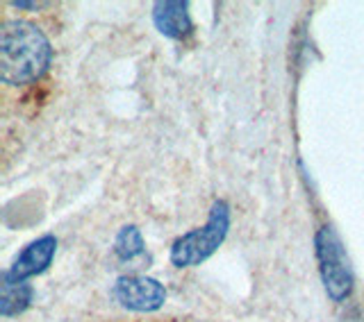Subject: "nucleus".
<instances>
[{"label":"nucleus","instance_id":"f257e3e1","mask_svg":"<svg viewBox=\"0 0 364 322\" xmlns=\"http://www.w3.org/2000/svg\"><path fill=\"white\" fill-rule=\"evenodd\" d=\"M48 37L30 21H7L0 30V79L18 87L39 79L50 66Z\"/></svg>","mask_w":364,"mask_h":322},{"label":"nucleus","instance_id":"f03ea898","mask_svg":"<svg viewBox=\"0 0 364 322\" xmlns=\"http://www.w3.org/2000/svg\"><path fill=\"white\" fill-rule=\"evenodd\" d=\"M228 229H230V206L219 200L212 204L208 223L193 232L180 236L173 248H171V263L176 268H191L208 261L219 245L225 240Z\"/></svg>","mask_w":364,"mask_h":322},{"label":"nucleus","instance_id":"7ed1b4c3","mask_svg":"<svg viewBox=\"0 0 364 322\" xmlns=\"http://www.w3.org/2000/svg\"><path fill=\"white\" fill-rule=\"evenodd\" d=\"M314 245H316L318 272H321L328 297L335 302H344L353 291V270L344 252V245H341V240L333 227L318 229Z\"/></svg>","mask_w":364,"mask_h":322},{"label":"nucleus","instance_id":"20e7f679","mask_svg":"<svg viewBox=\"0 0 364 322\" xmlns=\"http://www.w3.org/2000/svg\"><path fill=\"white\" fill-rule=\"evenodd\" d=\"M114 295L117 300L130 309V311L151 313L162 309L166 302L164 286L153 277H141V274H130V277H119L114 284Z\"/></svg>","mask_w":364,"mask_h":322},{"label":"nucleus","instance_id":"39448f33","mask_svg":"<svg viewBox=\"0 0 364 322\" xmlns=\"http://www.w3.org/2000/svg\"><path fill=\"white\" fill-rule=\"evenodd\" d=\"M57 250V238L55 236H41L21 252L16 261L11 263V268L3 274V279L9 282H26L34 274H41L50 266Z\"/></svg>","mask_w":364,"mask_h":322},{"label":"nucleus","instance_id":"423d86ee","mask_svg":"<svg viewBox=\"0 0 364 322\" xmlns=\"http://www.w3.org/2000/svg\"><path fill=\"white\" fill-rule=\"evenodd\" d=\"M153 21L155 28L168 39H182L191 32V16L189 5L180 0H166L153 7Z\"/></svg>","mask_w":364,"mask_h":322},{"label":"nucleus","instance_id":"0eeeda50","mask_svg":"<svg viewBox=\"0 0 364 322\" xmlns=\"http://www.w3.org/2000/svg\"><path fill=\"white\" fill-rule=\"evenodd\" d=\"M32 302V286L26 282L3 279V295H0V313L5 318L23 313Z\"/></svg>","mask_w":364,"mask_h":322},{"label":"nucleus","instance_id":"6e6552de","mask_svg":"<svg viewBox=\"0 0 364 322\" xmlns=\"http://www.w3.org/2000/svg\"><path fill=\"white\" fill-rule=\"evenodd\" d=\"M114 252L121 261H128L139 257L144 252V236L134 225L123 227L121 232L117 234V240H114Z\"/></svg>","mask_w":364,"mask_h":322},{"label":"nucleus","instance_id":"1a4fd4ad","mask_svg":"<svg viewBox=\"0 0 364 322\" xmlns=\"http://www.w3.org/2000/svg\"><path fill=\"white\" fill-rule=\"evenodd\" d=\"M43 3H23V0H16L14 3V7H18V9H39Z\"/></svg>","mask_w":364,"mask_h":322}]
</instances>
